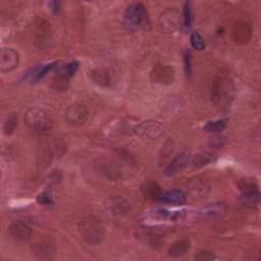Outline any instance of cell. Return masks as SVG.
I'll list each match as a JSON object with an SVG mask.
<instances>
[{
	"mask_svg": "<svg viewBox=\"0 0 261 261\" xmlns=\"http://www.w3.org/2000/svg\"><path fill=\"white\" fill-rule=\"evenodd\" d=\"M194 258H195V260H198V261H209V260L215 259V255L210 251L200 250L195 254Z\"/></svg>",
	"mask_w": 261,
	"mask_h": 261,
	"instance_id": "obj_30",
	"label": "cell"
},
{
	"mask_svg": "<svg viewBox=\"0 0 261 261\" xmlns=\"http://www.w3.org/2000/svg\"><path fill=\"white\" fill-rule=\"evenodd\" d=\"M183 20H184V28L189 30L192 27L193 24V11H192V6L191 3L187 2L184 5V11H183Z\"/></svg>",
	"mask_w": 261,
	"mask_h": 261,
	"instance_id": "obj_25",
	"label": "cell"
},
{
	"mask_svg": "<svg viewBox=\"0 0 261 261\" xmlns=\"http://www.w3.org/2000/svg\"><path fill=\"white\" fill-rule=\"evenodd\" d=\"M228 119L222 118V119H215V120H209L205 123L203 126V129L208 133H221L227 127Z\"/></svg>",
	"mask_w": 261,
	"mask_h": 261,
	"instance_id": "obj_22",
	"label": "cell"
},
{
	"mask_svg": "<svg viewBox=\"0 0 261 261\" xmlns=\"http://www.w3.org/2000/svg\"><path fill=\"white\" fill-rule=\"evenodd\" d=\"M37 202L40 205H50L52 204L53 200H52V194L50 191L45 190L42 193H40L37 196Z\"/></svg>",
	"mask_w": 261,
	"mask_h": 261,
	"instance_id": "obj_29",
	"label": "cell"
},
{
	"mask_svg": "<svg viewBox=\"0 0 261 261\" xmlns=\"http://www.w3.org/2000/svg\"><path fill=\"white\" fill-rule=\"evenodd\" d=\"M162 147L163 148H162V152L160 154V159H161V161L164 162L169 157V155H171V153L173 152L175 143H173V141L171 139H169V140H167L165 142V144Z\"/></svg>",
	"mask_w": 261,
	"mask_h": 261,
	"instance_id": "obj_28",
	"label": "cell"
},
{
	"mask_svg": "<svg viewBox=\"0 0 261 261\" xmlns=\"http://www.w3.org/2000/svg\"><path fill=\"white\" fill-rule=\"evenodd\" d=\"M24 120L31 129L37 133H48L53 126V120L50 115L45 110L38 107L28 109L25 113Z\"/></svg>",
	"mask_w": 261,
	"mask_h": 261,
	"instance_id": "obj_2",
	"label": "cell"
},
{
	"mask_svg": "<svg viewBox=\"0 0 261 261\" xmlns=\"http://www.w3.org/2000/svg\"><path fill=\"white\" fill-rule=\"evenodd\" d=\"M181 24V16L177 9L168 8L161 13L158 19V28L165 34L176 32Z\"/></svg>",
	"mask_w": 261,
	"mask_h": 261,
	"instance_id": "obj_6",
	"label": "cell"
},
{
	"mask_svg": "<svg viewBox=\"0 0 261 261\" xmlns=\"http://www.w3.org/2000/svg\"><path fill=\"white\" fill-rule=\"evenodd\" d=\"M57 62L52 61L44 64H40L38 67H35L31 69L28 73H26L24 79L26 82L30 84H35L38 83L40 80H42L50 71H52L56 67Z\"/></svg>",
	"mask_w": 261,
	"mask_h": 261,
	"instance_id": "obj_12",
	"label": "cell"
},
{
	"mask_svg": "<svg viewBox=\"0 0 261 261\" xmlns=\"http://www.w3.org/2000/svg\"><path fill=\"white\" fill-rule=\"evenodd\" d=\"M147 20L146 8L141 3L129 5L124 12V22L128 29L137 30Z\"/></svg>",
	"mask_w": 261,
	"mask_h": 261,
	"instance_id": "obj_3",
	"label": "cell"
},
{
	"mask_svg": "<svg viewBox=\"0 0 261 261\" xmlns=\"http://www.w3.org/2000/svg\"><path fill=\"white\" fill-rule=\"evenodd\" d=\"M211 185L209 181L201 176L194 177L190 179L187 183L188 194L195 200L204 199L209 194Z\"/></svg>",
	"mask_w": 261,
	"mask_h": 261,
	"instance_id": "obj_4",
	"label": "cell"
},
{
	"mask_svg": "<svg viewBox=\"0 0 261 261\" xmlns=\"http://www.w3.org/2000/svg\"><path fill=\"white\" fill-rule=\"evenodd\" d=\"M190 249V243L186 240H181V241H177L176 243H173L169 249H168V255L170 257H181L183 255H185Z\"/></svg>",
	"mask_w": 261,
	"mask_h": 261,
	"instance_id": "obj_21",
	"label": "cell"
},
{
	"mask_svg": "<svg viewBox=\"0 0 261 261\" xmlns=\"http://www.w3.org/2000/svg\"><path fill=\"white\" fill-rule=\"evenodd\" d=\"M20 55L14 48H4L0 51V72L10 73L18 68Z\"/></svg>",
	"mask_w": 261,
	"mask_h": 261,
	"instance_id": "obj_10",
	"label": "cell"
},
{
	"mask_svg": "<svg viewBox=\"0 0 261 261\" xmlns=\"http://www.w3.org/2000/svg\"><path fill=\"white\" fill-rule=\"evenodd\" d=\"M79 70V62L77 60L71 61L70 63L65 64L64 67L60 68L58 71V76L64 79H69L73 77Z\"/></svg>",
	"mask_w": 261,
	"mask_h": 261,
	"instance_id": "obj_23",
	"label": "cell"
},
{
	"mask_svg": "<svg viewBox=\"0 0 261 261\" xmlns=\"http://www.w3.org/2000/svg\"><path fill=\"white\" fill-rule=\"evenodd\" d=\"M150 77L153 83L162 86H168L172 84L175 80V70L170 65L156 64L150 73Z\"/></svg>",
	"mask_w": 261,
	"mask_h": 261,
	"instance_id": "obj_9",
	"label": "cell"
},
{
	"mask_svg": "<svg viewBox=\"0 0 261 261\" xmlns=\"http://www.w3.org/2000/svg\"><path fill=\"white\" fill-rule=\"evenodd\" d=\"M96 171L104 179L109 181H117L121 177V170L119 166L108 158H98L94 163Z\"/></svg>",
	"mask_w": 261,
	"mask_h": 261,
	"instance_id": "obj_8",
	"label": "cell"
},
{
	"mask_svg": "<svg viewBox=\"0 0 261 261\" xmlns=\"http://www.w3.org/2000/svg\"><path fill=\"white\" fill-rule=\"evenodd\" d=\"M10 235L17 241H27L31 238L32 230L31 228L23 222H14L9 228Z\"/></svg>",
	"mask_w": 261,
	"mask_h": 261,
	"instance_id": "obj_14",
	"label": "cell"
},
{
	"mask_svg": "<svg viewBox=\"0 0 261 261\" xmlns=\"http://www.w3.org/2000/svg\"><path fill=\"white\" fill-rule=\"evenodd\" d=\"M141 191L143 196L147 200H152V201L159 200L162 195L160 186L156 182H152V181L145 183L141 187Z\"/></svg>",
	"mask_w": 261,
	"mask_h": 261,
	"instance_id": "obj_17",
	"label": "cell"
},
{
	"mask_svg": "<svg viewBox=\"0 0 261 261\" xmlns=\"http://www.w3.org/2000/svg\"><path fill=\"white\" fill-rule=\"evenodd\" d=\"M190 42L194 49L201 51L205 48V43L202 36L198 32H193L190 36Z\"/></svg>",
	"mask_w": 261,
	"mask_h": 261,
	"instance_id": "obj_26",
	"label": "cell"
},
{
	"mask_svg": "<svg viewBox=\"0 0 261 261\" xmlns=\"http://www.w3.org/2000/svg\"><path fill=\"white\" fill-rule=\"evenodd\" d=\"M33 252L39 259H50L54 254V246L49 240H43L33 246Z\"/></svg>",
	"mask_w": 261,
	"mask_h": 261,
	"instance_id": "obj_16",
	"label": "cell"
},
{
	"mask_svg": "<svg viewBox=\"0 0 261 261\" xmlns=\"http://www.w3.org/2000/svg\"><path fill=\"white\" fill-rule=\"evenodd\" d=\"M160 200L170 205L182 206L187 201V194L182 190H170L161 195Z\"/></svg>",
	"mask_w": 261,
	"mask_h": 261,
	"instance_id": "obj_15",
	"label": "cell"
},
{
	"mask_svg": "<svg viewBox=\"0 0 261 261\" xmlns=\"http://www.w3.org/2000/svg\"><path fill=\"white\" fill-rule=\"evenodd\" d=\"M240 201L244 206L253 208V207L257 206L260 202V194H259L258 190L243 193L240 198Z\"/></svg>",
	"mask_w": 261,
	"mask_h": 261,
	"instance_id": "obj_20",
	"label": "cell"
},
{
	"mask_svg": "<svg viewBox=\"0 0 261 261\" xmlns=\"http://www.w3.org/2000/svg\"><path fill=\"white\" fill-rule=\"evenodd\" d=\"M239 189L243 192H251V191H257L258 190V185L254 181V179H242L239 184Z\"/></svg>",
	"mask_w": 261,
	"mask_h": 261,
	"instance_id": "obj_27",
	"label": "cell"
},
{
	"mask_svg": "<svg viewBox=\"0 0 261 261\" xmlns=\"http://www.w3.org/2000/svg\"><path fill=\"white\" fill-rule=\"evenodd\" d=\"M79 233L89 245L99 244L104 237V228L100 220L95 216H86L79 223Z\"/></svg>",
	"mask_w": 261,
	"mask_h": 261,
	"instance_id": "obj_1",
	"label": "cell"
},
{
	"mask_svg": "<svg viewBox=\"0 0 261 261\" xmlns=\"http://www.w3.org/2000/svg\"><path fill=\"white\" fill-rule=\"evenodd\" d=\"M59 6H60V4L57 2H51L48 4V7L53 14H57L59 12Z\"/></svg>",
	"mask_w": 261,
	"mask_h": 261,
	"instance_id": "obj_33",
	"label": "cell"
},
{
	"mask_svg": "<svg viewBox=\"0 0 261 261\" xmlns=\"http://www.w3.org/2000/svg\"><path fill=\"white\" fill-rule=\"evenodd\" d=\"M189 163V153L187 151H183L179 153L165 167L164 175L166 177H172L179 172H181Z\"/></svg>",
	"mask_w": 261,
	"mask_h": 261,
	"instance_id": "obj_13",
	"label": "cell"
},
{
	"mask_svg": "<svg viewBox=\"0 0 261 261\" xmlns=\"http://www.w3.org/2000/svg\"><path fill=\"white\" fill-rule=\"evenodd\" d=\"M252 27L248 22L237 21L233 26V39L238 45L247 44L252 38Z\"/></svg>",
	"mask_w": 261,
	"mask_h": 261,
	"instance_id": "obj_11",
	"label": "cell"
},
{
	"mask_svg": "<svg viewBox=\"0 0 261 261\" xmlns=\"http://www.w3.org/2000/svg\"><path fill=\"white\" fill-rule=\"evenodd\" d=\"M184 62H185V71L187 76L192 75V65H191V53L189 50H186L184 53Z\"/></svg>",
	"mask_w": 261,
	"mask_h": 261,
	"instance_id": "obj_31",
	"label": "cell"
},
{
	"mask_svg": "<svg viewBox=\"0 0 261 261\" xmlns=\"http://www.w3.org/2000/svg\"><path fill=\"white\" fill-rule=\"evenodd\" d=\"M17 126H18V115H17V113L9 114V116L7 117V120L5 122V126H4L5 134L7 136L12 135L16 130Z\"/></svg>",
	"mask_w": 261,
	"mask_h": 261,
	"instance_id": "obj_24",
	"label": "cell"
},
{
	"mask_svg": "<svg viewBox=\"0 0 261 261\" xmlns=\"http://www.w3.org/2000/svg\"><path fill=\"white\" fill-rule=\"evenodd\" d=\"M89 111L87 107L80 103H75L70 105L64 112V118L70 125L80 126L85 124L88 120Z\"/></svg>",
	"mask_w": 261,
	"mask_h": 261,
	"instance_id": "obj_7",
	"label": "cell"
},
{
	"mask_svg": "<svg viewBox=\"0 0 261 261\" xmlns=\"http://www.w3.org/2000/svg\"><path fill=\"white\" fill-rule=\"evenodd\" d=\"M91 79L93 80V82L103 88L109 87L111 80L109 77V74L107 73L106 70L104 69H95L91 72Z\"/></svg>",
	"mask_w": 261,
	"mask_h": 261,
	"instance_id": "obj_19",
	"label": "cell"
},
{
	"mask_svg": "<svg viewBox=\"0 0 261 261\" xmlns=\"http://www.w3.org/2000/svg\"><path fill=\"white\" fill-rule=\"evenodd\" d=\"M226 212V205L224 203H211L200 210L203 218L215 219L222 216Z\"/></svg>",
	"mask_w": 261,
	"mask_h": 261,
	"instance_id": "obj_18",
	"label": "cell"
},
{
	"mask_svg": "<svg viewBox=\"0 0 261 261\" xmlns=\"http://www.w3.org/2000/svg\"><path fill=\"white\" fill-rule=\"evenodd\" d=\"M209 160L205 157V156H202V155H197V157H195V164L196 165H198V164H200V165H205V164H207V162H208Z\"/></svg>",
	"mask_w": 261,
	"mask_h": 261,
	"instance_id": "obj_32",
	"label": "cell"
},
{
	"mask_svg": "<svg viewBox=\"0 0 261 261\" xmlns=\"http://www.w3.org/2000/svg\"><path fill=\"white\" fill-rule=\"evenodd\" d=\"M164 128L161 123L154 120H146L134 128V133L144 140H156L162 136Z\"/></svg>",
	"mask_w": 261,
	"mask_h": 261,
	"instance_id": "obj_5",
	"label": "cell"
}]
</instances>
